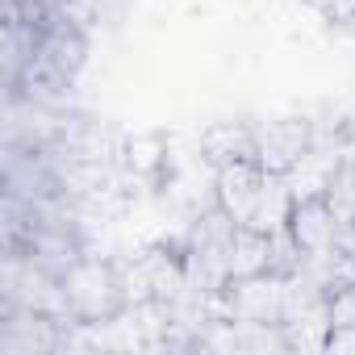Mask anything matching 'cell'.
Here are the masks:
<instances>
[{
  "instance_id": "6da1fadb",
  "label": "cell",
  "mask_w": 355,
  "mask_h": 355,
  "mask_svg": "<svg viewBox=\"0 0 355 355\" xmlns=\"http://www.w3.org/2000/svg\"><path fill=\"white\" fill-rule=\"evenodd\" d=\"M63 293H67V309L76 322H109L117 313L130 309L125 297V276H121V259H101V255H84L63 272Z\"/></svg>"
},
{
  "instance_id": "7a4b0ae2",
  "label": "cell",
  "mask_w": 355,
  "mask_h": 355,
  "mask_svg": "<svg viewBox=\"0 0 355 355\" xmlns=\"http://www.w3.org/2000/svg\"><path fill=\"white\" fill-rule=\"evenodd\" d=\"M284 301H288V276H276V272L239 276L222 288V313L234 322L284 326Z\"/></svg>"
},
{
  "instance_id": "3957f363",
  "label": "cell",
  "mask_w": 355,
  "mask_h": 355,
  "mask_svg": "<svg viewBox=\"0 0 355 355\" xmlns=\"http://www.w3.org/2000/svg\"><path fill=\"white\" fill-rule=\"evenodd\" d=\"M313 121L305 117H276V121H259L255 125V163L272 175L293 171L305 150L313 146Z\"/></svg>"
},
{
  "instance_id": "277c9868",
  "label": "cell",
  "mask_w": 355,
  "mask_h": 355,
  "mask_svg": "<svg viewBox=\"0 0 355 355\" xmlns=\"http://www.w3.org/2000/svg\"><path fill=\"white\" fill-rule=\"evenodd\" d=\"M263 184H268V171L247 159V163H226L214 171V197L218 205L239 222V226H251L255 209H259V197H263Z\"/></svg>"
},
{
  "instance_id": "5b68a950",
  "label": "cell",
  "mask_w": 355,
  "mask_h": 355,
  "mask_svg": "<svg viewBox=\"0 0 355 355\" xmlns=\"http://www.w3.org/2000/svg\"><path fill=\"white\" fill-rule=\"evenodd\" d=\"M38 59L51 63L59 76H67L71 84L80 80L84 63H88V30L63 13H51V21L42 26V42H38Z\"/></svg>"
},
{
  "instance_id": "8992f818",
  "label": "cell",
  "mask_w": 355,
  "mask_h": 355,
  "mask_svg": "<svg viewBox=\"0 0 355 355\" xmlns=\"http://www.w3.org/2000/svg\"><path fill=\"white\" fill-rule=\"evenodd\" d=\"M288 230L301 243V251H326V247H338L343 218L334 214V205L326 197H301V201H293Z\"/></svg>"
},
{
  "instance_id": "52a82bcc",
  "label": "cell",
  "mask_w": 355,
  "mask_h": 355,
  "mask_svg": "<svg viewBox=\"0 0 355 355\" xmlns=\"http://www.w3.org/2000/svg\"><path fill=\"white\" fill-rule=\"evenodd\" d=\"M201 159L218 171L226 163L255 159V125L251 121H214L201 134Z\"/></svg>"
},
{
  "instance_id": "ba28073f",
  "label": "cell",
  "mask_w": 355,
  "mask_h": 355,
  "mask_svg": "<svg viewBox=\"0 0 355 355\" xmlns=\"http://www.w3.org/2000/svg\"><path fill=\"white\" fill-rule=\"evenodd\" d=\"M301 276L313 280L326 297H334L338 288L355 284V251H347V247L305 251V255H301Z\"/></svg>"
},
{
  "instance_id": "9c48e42d",
  "label": "cell",
  "mask_w": 355,
  "mask_h": 355,
  "mask_svg": "<svg viewBox=\"0 0 355 355\" xmlns=\"http://www.w3.org/2000/svg\"><path fill=\"white\" fill-rule=\"evenodd\" d=\"M288 214H293V189L284 175H272L268 171V184H263V197H259V209L251 218V230H263V234H276L288 226Z\"/></svg>"
},
{
  "instance_id": "30bf717a",
  "label": "cell",
  "mask_w": 355,
  "mask_h": 355,
  "mask_svg": "<svg viewBox=\"0 0 355 355\" xmlns=\"http://www.w3.org/2000/svg\"><path fill=\"white\" fill-rule=\"evenodd\" d=\"M255 272H268V234L251 230V226H239V234L230 243V280L255 276Z\"/></svg>"
},
{
  "instance_id": "8fae6325",
  "label": "cell",
  "mask_w": 355,
  "mask_h": 355,
  "mask_svg": "<svg viewBox=\"0 0 355 355\" xmlns=\"http://www.w3.org/2000/svg\"><path fill=\"white\" fill-rule=\"evenodd\" d=\"M301 243L293 239V230L284 226V230H276V234H268V272H276V276H297L301 272Z\"/></svg>"
},
{
  "instance_id": "7c38bea8",
  "label": "cell",
  "mask_w": 355,
  "mask_h": 355,
  "mask_svg": "<svg viewBox=\"0 0 355 355\" xmlns=\"http://www.w3.org/2000/svg\"><path fill=\"white\" fill-rule=\"evenodd\" d=\"M125 163H130V171L138 175V180H155V175L163 171V163H167L163 142L159 138H134V142H125Z\"/></svg>"
},
{
  "instance_id": "4fadbf2b",
  "label": "cell",
  "mask_w": 355,
  "mask_h": 355,
  "mask_svg": "<svg viewBox=\"0 0 355 355\" xmlns=\"http://www.w3.org/2000/svg\"><path fill=\"white\" fill-rule=\"evenodd\" d=\"M330 326H355V284L330 297Z\"/></svg>"
},
{
  "instance_id": "5bb4252c",
  "label": "cell",
  "mask_w": 355,
  "mask_h": 355,
  "mask_svg": "<svg viewBox=\"0 0 355 355\" xmlns=\"http://www.w3.org/2000/svg\"><path fill=\"white\" fill-rule=\"evenodd\" d=\"M326 351H330V355H351V351H355V326H330Z\"/></svg>"
},
{
  "instance_id": "9a60e30c",
  "label": "cell",
  "mask_w": 355,
  "mask_h": 355,
  "mask_svg": "<svg viewBox=\"0 0 355 355\" xmlns=\"http://www.w3.org/2000/svg\"><path fill=\"white\" fill-rule=\"evenodd\" d=\"M305 5H309V9H318V13L326 17V13H330V5H334V0H305Z\"/></svg>"
}]
</instances>
